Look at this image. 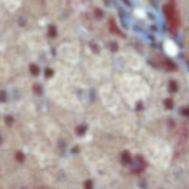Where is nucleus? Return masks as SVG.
<instances>
[{"mask_svg":"<svg viewBox=\"0 0 189 189\" xmlns=\"http://www.w3.org/2000/svg\"><path fill=\"white\" fill-rule=\"evenodd\" d=\"M7 100V95L5 91H0V102H6Z\"/></svg>","mask_w":189,"mask_h":189,"instance_id":"obj_1","label":"nucleus"},{"mask_svg":"<svg viewBox=\"0 0 189 189\" xmlns=\"http://www.w3.org/2000/svg\"><path fill=\"white\" fill-rule=\"evenodd\" d=\"M31 72H32L33 74H37V73H38V68H37L35 66H31Z\"/></svg>","mask_w":189,"mask_h":189,"instance_id":"obj_2","label":"nucleus"},{"mask_svg":"<svg viewBox=\"0 0 189 189\" xmlns=\"http://www.w3.org/2000/svg\"><path fill=\"white\" fill-rule=\"evenodd\" d=\"M6 122H7L8 125H10L11 123H12V117H10V116H7V117H6Z\"/></svg>","mask_w":189,"mask_h":189,"instance_id":"obj_3","label":"nucleus"},{"mask_svg":"<svg viewBox=\"0 0 189 189\" xmlns=\"http://www.w3.org/2000/svg\"><path fill=\"white\" fill-rule=\"evenodd\" d=\"M17 158H18V161H21L23 160V155L21 153V152H18V153L17 154Z\"/></svg>","mask_w":189,"mask_h":189,"instance_id":"obj_4","label":"nucleus"},{"mask_svg":"<svg viewBox=\"0 0 189 189\" xmlns=\"http://www.w3.org/2000/svg\"><path fill=\"white\" fill-rule=\"evenodd\" d=\"M171 88H172L173 89H174V90H175V89H176V85H175V83H174V82H172V86H171Z\"/></svg>","mask_w":189,"mask_h":189,"instance_id":"obj_5","label":"nucleus"},{"mask_svg":"<svg viewBox=\"0 0 189 189\" xmlns=\"http://www.w3.org/2000/svg\"><path fill=\"white\" fill-rule=\"evenodd\" d=\"M0 143H1V137H0Z\"/></svg>","mask_w":189,"mask_h":189,"instance_id":"obj_6","label":"nucleus"}]
</instances>
